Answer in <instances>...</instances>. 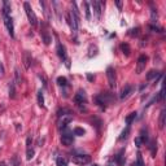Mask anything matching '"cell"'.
<instances>
[{"mask_svg":"<svg viewBox=\"0 0 166 166\" xmlns=\"http://www.w3.org/2000/svg\"><path fill=\"white\" fill-rule=\"evenodd\" d=\"M58 116V121H57V127L58 129H66V126L73 121V113L69 109H60L57 112Z\"/></svg>","mask_w":166,"mask_h":166,"instance_id":"cell-1","label":"cell"},{"mask_svg":"<svg viewBox=\"0 0 166 166\" xmlns=\"http://www.w3.org/2000/svg\"><path fill=\"white\" fill-rule=\"evenodd\" d=\"M95 101L99 106H101L103 109H105L106 105H109V104H112L113 101H116V97L113 93L110 92H106V93H100V95H97L95 97Z\"/></svg>","mask_w":166,"mask_h":166,"instance_id":"cell-2","label":"cell"},{"mask_svg":"<svg viewBox=\"0 0 166 166\" xmlns=\"http://www.w3.org/2000/svg\"><path fill=\"white\" fill-rule=\"evenodd\" d=\"M74 142V134L73 131H70L69 129H64L63 135H61V143L65 147H70Z\"/></svg>","mask_w":166,"mask_h":166,"instance_id":"cell-3","label":"cell"},{"mask_svg":"<svg viewBox=\"0 0 166 166\" xmlns=\"http://www.w3.org/2000/svg\"><path fill=\"white\" fill-rule=\"evenodd\" d=\"M24 8H25V12L27 14V18H29V22H30L31 26H37L38 25V18H37V14L35 12L32 11V8L30 6L29 3H24Z\"/></svg>","mask_w":166,"mask_h":166,"instance_id":"cell-4","label":"cell"},{"mask_svg":"<svg viewBox=\"0 0 166 166\" xmlns=\"http://www.w3.org/2000/svg\"><path fill=\"white\" fill-rule=\"evenodd\" d=\"M71 161L77 165H86L91 161V157L88 155H75L71 157Z\"/></svg>","mask_w":166,"mask_h":166,"instance_id":"cell-5","label":"cell"},{"mask_svg":"<svg viewBox=\"0 0 166 166\" xmlns=\"http://www.w3.org/2000/svg\"><path fill=\"white\" fill-rule=\"evenodd\" d=\"M3 18H4V25L8 29L9 35L14 37V26H13V19L11 17V14H3Z\"/></svg>","mask_w":166,"mask_h":166,"instance_id":"cell-6","label":"cell"},{"mask_svg":"<svg viewBox=\"0 0 166 166\" xmlns=\"http://www.w3.org/2000/svg\"><path fill=\"white\" fill-rule=\"evenodd\" d=\"M74 101H75V104L79 106H83L84 104H86L87 96H86L84 90H78V92L75 93V96H74Z\"/></svg>","mask_w":166,"mask_h":166,"instance_id":"cell-7","label":"cell"},{"mask_svg":"<svg viewBox=\"0 0 166 166\" xmlns=\"http://www.w3.org/2000/svg\"><path fill=\"white\" fill-rule=\"evenodd\" d=\"M106 77H108V80H109V87L110 88H114L116 87V71L112 66H109L106 69Z\"/></svg>","mask_w":166,"mask_h":166,"instance_id":"cell-8","label":"cell"},{"mask_svg":"<svg viewBox=\"0 0 166 166\" xmlns=\"http://www.w3.org/2000/svg\"><path fill=\"white\" fill-rule=\"evenodd\" d=\"M147 61H148V56H145V55H142L140 57L138 58V66H136V73L140 74L143 69L145 68V65H147Z\"/></svg>","mask_w":166,"mask_h":166,"instance_id":"cell-9","label":"cell"},{"mask_svg":"<svg viewBox=\"0 0 166 166\" xmlns=\"http://www.w3.org/2000/svg\"><path fill=\"white\" fill-rule=\"evenodd\" d=\"M91 5H92V9H93V13H95L96 18L100 19V16H101V8H103V1H97V0H95V1L91 3Z\"/></svg>","mask_w":166,"mask_h":166,"instance_id":"cell-10","label":"cell"},{"mask_svg":"<svg viewBox=\"0 0 166 166\" xmlns=\"http://www.w3.org/2000/svg\"><path fill=\"white\" fill-rule=\"evenodd\" d=\"M114 160H116V162H117V165H118V166H123V165H125V148H122L121 151L116 155Z\"/></svg>","mask_w":166,"mask_h":166,"instance_id":"cell-11","label":"cell"},{"mask_svg":"<svg viewBox=\"0 0 166 166\" xmlns=\"http://www.w3.org/2000/svg\"><path fill=\"white\" fill-rule=\"evenodd\" d=\"M132 91H134V87H132V86H130V84H129V86H126L125 88L121 91V96H119V97H121V100L127 99V97L132 93Z\"/></svg>","mask_w":166,"mask_h":166,"instance_id":"cell-12","label":"cell"},{"mask_svg":"<svg viewBox=\"0 0 166 166\" xmlns=\"http://www.w3.org/2000/svg\"><path fill=\"white\" fill-rule=\"evenodd\" d=\"M57 55H58V57H60L61 60L69 61V60L66 58V48H65L63 44H60V43L57 44Z\"/></svg>","mask_w":166,"mask_h":166,"instance_id":"cell-13","label":"cell"},{"mask_svg":"<svg viewBox=\"0 0 166 166\" xmlns=\"http://www.w3.org/2000/svg\"><path fill=\"white\" fill-rule=\"evenodd\" d=\"M57 84L60 87H63V88H66V87H69V82H68V79L65 77H58L57 78Z\"/></svg>","mask_w":166,"mask_h":166,"instance_id":"cell-14","label":"cell"},{"mask_svg":"<svg viewBox=\"0 0 166 166\" xmlns=\"http://www.w3.org/2000/svg\"><path fill=\"white\" fill-rule=\"evenodd\" d=\"M158 75H161L160 71L151 70V71H148V74H147V80H152V79H155V78H157Z\"/></svg>","mask_w":166,"mask_h":166,"instance_id":"cell-15","label":"cell"},{"mask_svg":"<svg viewBox=\"0 0 166 166\" xmlns=\"http://www.w3.org/2000/svg\"><path fill=\"white\" fill-rule=\"evenodd\" d=\"M135 118H136V113L135 112L134 113H130V114L126 117V125L130 127V126H131V123H132V121H134Z\"/></svg>","mask_w":166,"mask_h":166,"instance_id":"cell-16","label":"cell"},{"mask_svg":"<svg viewBox=\"0 0 166 166\" xmlns=\"http://www.w3.org/2000/svg\"><path fill=\"white\" fill-rule=\"evenodd\" d=\"M38 104H39V106L44 108V96H43V91L42 90L38 92Z\"/></svg>","mask_w":166,"mask_h":166,"instance_id":"cell-17","label":"cell"},{"mask_svg":"<svg viewBox=\"0 0 166 166\" xmlns=\"http://www.w3.org/2000/svg\"><path fill=\"white\" fill-rule=\"evenodd\" d=\"M57 166H68V158L66 157H58L57 158Z\"/></svg>","mask_w":166,"mask_h":166,"instance_id":"cell-18","label":"cell"},{"mask_svg":"<svg viewBox=\"0 0 166 166\" xmlns=\"http://www.w3.org/2000/svg\"><path fill=\"white\" fill-rule=\"evenodd\" d=\"M139 138L142 139V142H143V143H147V142H148V131H147V130L143 129V130H142V132H140V136H139Z\"/></svg>","mask_w":166,"mask_h":166,"instance_id":"cell-19","label":"cell"},{"mask_svg":"<svg viewBox=\"0 0 166 166\" xmlns=\"http://www.w3.org/2000/svg\"><path fill=\"white\" fill-rule=\"evenodd\" d=\"M165 109H162L161 110V113H160V129H164V126H165Z\"/></svg>","mask_w":166,"mask_h":166,"instance_id":"cell-20","label":"cell"},{"mask_svg":"<svg viewBox=\"0 0 166 166\" xmlns=\"http://www.w3.org/2000/svg\"><path fill=\"white\" fill-rule=\"evenodd\" d=\"M121 50L123 51V53H125L126 56H129V55H130V51H131V50H130V45H129L127 43H122V44H121Z\"/></svg>","mask_w":166,"mask_h":166,"instance_id":"cell-21","label":"cell"},{"mask_svg":"<svg viewBox=\"0 0 166 166\" xmlns=\"http://www.w3.org/2000/svg\"><path fill=\"white\" fill-rule=\"evenodd\" d=\"M73 134L77 135V136H83L84 134H86V131H84L82 127H75V129L73 130Z\"/></svg>","mask_w":166,"mask_h":166,"instance_id":"cell-22","label":"cell"},{"mask_svg":"<svg viewBox=\"0 0 166 166\" xmlns=\"http://www.w3.org/2000/svg\"><path fill=\"white\" fill-rule=\"evenodd\" d=\"M129 134H130V127L127 126V127H126V130H123V131H122L121 136H119V140H123V139H127Z\"/></svg>","mask_w":166,"mask_h":166,"instance_id":"cell-23","label":"cell"},{"mask_svg":"<svg viewBox=\"0 0 166 166\" xmlns=\"http://www.w3.org/2000/svg\"><path fill=\"white\" fill-rule=\"evenodd\" d=\"M26 157H27V160H31L34 157V149L31 147H27V149H26Z\"/></svg>","mask_w":166,"mask_h":166,"instance_id":"cell-24","label":"cell"},{"mask_svg":"<svg viewBox=\"0 0 166 166\" xmlns=\"http://www.w3.org/2000/svg\"><path fill=\"white\" fill-rule=\"evenodd\" d=\"M29 57H30V53H29V52H26V53H25V68H26V69H29V68H30L31 58H29Z\"/></svg>","mask_w":166,"mask_h":166,"instance_id":"cell-25","label":"cell"},{"mask_svg":"<svg viewBox=\"0 0 166 166\" xmlns=\"http://www.w3.org/2000/svg\"><path fill=\"white\" fill-rule=\"evenodd\" d=\"M139 32H140V29L135 27V29H131V30L129 31V35H130V37H138Z\"/></svg>","mask_w":166,"mask_h":166,"instance_id":"cell-26","label":"cell"},{"mask_svg":"<svg viewBox=\"0 0 166 166\" xmlns=\"http://www.w3.org/2000/svg\"><path fill=\"white\" fill-rule=\"evenodd\" d=\"M42 37H43V40H44L45 44H50V43H51V37H50V35H48L45 31L42 32Z\"/></svg>","mask_w":166,"mask_h":166,"instance_id":"cell-27","label":"cell"},{"mask_svg":"<svg viewBox=\"0 0 166 166\" xmlns=\"http://www.w3.org/2000/svg\"><path fill=\"white\" fill-rule=\"evenodd\" d=\"M84 9H86V18L90 19L91 18V11H90V4L88 3H84Z\"/></svg>","mask_w":166,"mask_h":166,"instance_id":"cell-28","label":"cell"},{"mask_svg":"<svg viewBox=\"0 0 166 166\" xmlns=\"http://www.w3.org/2000/svg\"><path fill=\"white\" fill-rule=\"evenodd\" d=\"M11 166H19V161H18L17 156H13L11 158Z\"/></svg>","mask_w":166,"mask_h":166,"instance_id":"cell-29","label":"cell"},{"mask_svg":"<svg viewBox=\"0 0 166 166\" xmlns=\"http://www.w3.org/2000/svg\"><path fill=\"white\" fill-rule=\"evenodd\" d=\"M151 18H152V21H153V22L157 21V12H156L155 8L151 9Z\"/></svg>","mask_w":166,"mask_h":166,"instance_id":"cell-30","label":"cell"},{"mask_svg":"<svg viewBox=\"0 0 166 166\" xmlns=\"http://www.w3.org/2000/svg\"><path fill=\"white\" fill-rule=\"evenodd\" d=\"M135 166H144V162H143V157H142V153H138V161H136Z\"/></svg>","mask_w":166,"mask_h":166,"instance_id":"cell-31","label":"cell"},{"mask_svg":"<svg viewBox=\"0 0 166 166\" xmlns=\"http://www.w3.org/2000/svg\"><path fill=\"white\" fill-rule=\"evenodd\" d=\"M151 152L153 155V157L156 156V152H157V147H156V142H152L151 143Z\"/></svg>","mask_w":166,"mask_h":166,"instance_id":"cell-32","label":"cell"},{"mask_svg":"<svg viewBox=\"0 0 166 166\" xmlns=\"http://www.w3.org/2000/svg\"><path fill=\"white\" fill-rule=\"evenodd\" d=\"M9 96L12 97H14V84H13V82H12V84L11 86H9Z\"/></svg>","mask_w":166,"mask_h":166,"instance_id":"cell-33","label":"cell"},{"mask_svg":"<svg viewBox=\"0 0 166 166\" xmlns=\"http://www.w3.org/2000/svg\"><path fill=\"white\" fill-rule=\"evenodd\" d=\"M135 145L138 148H140L142 145H143V142H142V139L139 138V136H136V138H135Z\"/></svg>","mask_w":166,"mask_h":166,"instance_id":"cell-34","label":"cell"},{"mask_svg":"<svg viewBox=\"0 0 166 166\" xmlns=\"http://www.w3.org/2000/svg\"><path fill=\"white\" fill-rule=\"evenodd\" d=\"M149 29H151V30H153V31H157V32H162V29L157 27V26H153V25L149 26Z\"/></svg>","mask_w":166,"mask_h":166,"instance_id":"cell-35","label":"cell"},{"mask_svg":"<svg viewBox=\"0 0 166 166\" xmlns=\"http://www.w3.org/2000/svg\"><path fill=\"white\" fill-rule=\"evenodd\" d=\"M3 75H4V65L0 61V77H3Z\"/></svg>","mask_w":166,"mask_h":166,"instance_id":"cell-36","label":"cell"},{"mask_svg":"<svg viewBox=\"0 0 166 166\" xmlns=\"http://www.w3.org/2000/svg\"><path fill=\"white\" fill-rule=\"evenodd\" d=\"M116 5L118 6L119 9H122V1H117V3H116Z\"/></svg>","mask_w":166,"mask_h":166,"instance_id":"cell-37","label":"cell"},{"mask_svg":"<svg viewBox=\"0 0 166 166\" xmlns=\"http://www.w3.org/2000/svg\"><path fill=\"white\" fill-rule=\"evenodd\" d=\"M87 78H88V80H93V78H95V77H92L91 74H88V75H87Z\"/></svg>","mask_w":166,"mask_h":166,"instance_id":"cell-38","label":"cell"},{"mask_svg":"<svg viewBox=\"0 0 166 166\" xmlns=\"http://www.w3.org/2000/svg\"><path fill=\"white\" fill-rule=\"evenodd\" d=\"M92 166H99V165H96V164H95V165H92Z\"/></svg>","mask_w":166,"mask_h":166,"instance_id":"cell-39","label":"cell"}]
</instances>
